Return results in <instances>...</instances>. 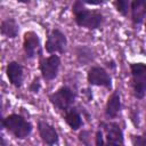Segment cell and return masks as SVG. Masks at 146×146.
<instances>
[{
	"mask_svg": "<svg viewBox=\"0 0 146 146\" xmlns=\"http://www.w3.org/2000/svg\"><path fill=\"white\" fill-rule=\"evenodd\" d=\"M40 88H41V83H40L39 78L36 76V78L33 79V81H32L31 84H30V91L33 92V94H36V92H39Z\"/></svg>",
	"mask_w": 146,
	"mask_h": 146,
	"instance_id": "d6986e66",
	"label": "cell"
},
{
	"mask_svg": "<svg viewBox=\"0 0 146 146\" xmlns=\"http://www.w3.org/2000/svg\"><path fill=\"white\" fill-rule=\"evenodd\" d=\"M38 130L41 139L48 146H54L58 143V133L55 130V128L49 123L44 121H40L38 123Z\"/></svg>",
	"mask_w": 146,
	"mask_h": 146,
	"instance_id": "ba28073f",
	"label": "cell"
},
{
	"mask_svg": "<svg viewBox=\"0 0 146 146\" xmlns=\"http://www.w3.org/2000/svg\"><path fill=\"white\" fill-rule=\"evenodd\" d=\"M23 48H24V51H25L27 58H33L36 54H40V39H39V35L33 31L26 32L24 34Z\"/></svg>",
	"mask_w": 146,
	"mask_h": 146,
	"instance_id": "52a82bcc",
	"label": "cell"
},
{
	"mask_svg": "<svg viewBox=\"0 0 146 146\" xmlns=\"http://www.w3.org/2000/svg\"><path fill=\"white\" fill-rule=\"evenodd\" d=\"M130 2L125 1V0H119V1H114V6L116 7V10L122 14L123 16H125L128 14V8H129Z\"/></svg>",
	"mask_w": 146,
	"mask_h": 146,
	"instance_id": "e0dca14e",
	"label": "cell"
},
{
	"mask_svg": "<svg viewBox=\"0 0 146 146\" xmlns=\"http://www.w3.org/2000/svg\"><path fill=\"white\" fill-rule=\"evenodd\" d=\"M82 1H75L73 3L72 10L74 14V21L75 23L89 30H95L100 26L103 23V15L99 11L96 10H89L87 9Z\"/></svg>",
	"mask_w": 146,
	"mask_h": 146,
	"instance_id": "6da1fadb",
	"label": "cell"
},
{
	"mask_svg": "<svg viewBox=\"0 0 146 146\" xmlns=\"http://www.w3.org/2000/svg\"><path fill=\"white\" fill-rule=\"evenodd\" d=\"M100 127L106 135V141L123 143V132L116 122H102Z\"/></svg>",
	"mask_w": 146,
	"mask_h": 146,
	"instance_id": "9c48e42d",
	"label": "cell"
},
{
	"mask_svg": "<svg viewBox=\"0 0 146 146\" xmlns=\"http://www.w3.org/2000/svg\"><path fill=\"white\" fill-rule=\"evenodd\" d=\"M132 144L133 146H146V133L140 136H133Z\"/></svg>",
	"mask_w": 146,
	"mask_h": 146,
	"instance_id": "ac0fdd59",
	"label": "cell"
},
{
	"mask_svg": "<svg viewBox=\"0 0 146 146\" xmlns=\"http://www.w3.org/2000/svg\"><path fill=\"white\" fill-rule=\"evenodd\" d=\"M96 146H105V139H104V133L102 130H98L96 132Z\"/></svg>",
	"mask_w": 146,
	"mask_h": 146,
	"instance_id": "ffe728a7",
	"label": "cell"
},
{
	"mask_svg": "<svg viewBox=\"0 0 146 146\" xmlns=\"http://www.w3.org/2000/svg\"><path fill=\"white\" fill-rule=\"evenodd\" d=\"M145 30H146V23H145Z\"/></svg>",
	"mask_w": 146,
	"mask_h": 146,
	"instance_id": "7402d4cb",
	"label": "cell"
},
{
	"mask_svg": "<svg viewBox=\"0 0 146 146\" xmlns=\"http://www.w3.org/2000/svg\"><path fill=\"white\" fill-rule=\"evenodd\" d=\"M67 40L65 34L59 31L58 29H55L50 32L47 41H46V50L49 54H55V52H63L65 50Z\"/></svg>",
	"mask_w": 146,
	"mask_h": 146,
	"instance_id": "8992f818",
	"label": "cell"
},
{
	"mask_svg": "<svg viewBox=\"0 0 146 146\" xmlns=\"http://www.w3.org/2000/svg\"><path fill=\"white\" fill-rule=\"evenodd\" d=\"M131 17L135 24H140L146 18V1L133 0L131 2Z\"/></svg>",
	"mask_w": 146,
	"mask_h": 146,
	"instance_id": "8fae6325",
	"label": "cell"
},
{
	"mask_svg": "<svg viewBox=\"0 0 146 146\" xmlns=\"http://www.w3.org/2000/svg\"><path fill=\"white\" fill-rule=\"evenodd\" d=\"M121 110V100H120V95L117 91H114L112 96L108 98L106 107H105V114L110 119H114L117 116Z\"/></svg>",
	"mask_w": 146,
	"mask_h": 146,
	"instance_id": "7c38bea8",
	"label": "cell"
},
{
	"mask_svg": "<svg viewBox=\"0 0 146 146\" xmlns=\"http://www.w3.org/2000/svg\"><path fill=\"white\" fill-rule=\"evenodd\" d=\"M59 66H60V59L57 55H51L47 58H42L39 65L41 75L46 81L54 80L57 76Z\"/></svg>",
	"mask_w": 146,
	"mask_h": 146,
	"instance_id": "277c9868",
	"label": "cell"
},
{
	"mask_svg": "<svg viewBox=\"0 0 146 146\" xmlns=\"http://www.w3.org/2000/svg\"><path fill=\"white\" fill-rule=\"evenodd\" d=\"M64 119H65V122L71 127V129L73 130H78L79 128H81L82 125V119H81V115L80 113L78 112V110L75 108H70L67 112H65V115H64Z\"/></svg>",
	"mask_w": 146,
	"mask_h": 146,
	"instance_id": "5bb4252c",
	"label": "cell"
},
{
	"mask_svg": "<svg viewBox=\"0 0 146 146\" xmlns=\"http://www.w3.org/2000/svg\"><path fill=\"white\" fill-rule=\"evenodd\" d=\"M2 127L19 139L26 138L32 132V124L18 114H10L2 119Z\"/></svg>",
	"mask_w": 146,
	"mask_h": 146,
	"instance_id": "7a4b0ae2",
	"label": "cell"
},
{
	"mask_svg": "<svg viewBox=\"0 0 146 146\" xmlns=\"http://www.w3.org/2000/svg\"><path fill=\"white\" fill-rule=\"evenodd\" d=\"M132 78L141 81H146V64L143 63H137V64H131L130 66Z\"/></svg>",
	"mask_w": 146,
	"mask_h": 146,
	"instance_id": "9a60e30c",
	"label": "cell"
},
{
	"mask_svg": "<svg viewBox=\"0 0 146 146\" xmlns=\"http://www.w3.org/2000/svg\"><path fill=\"white\" fill-rule=\"evenodd\" d=\"M7 76L9 82L16 88L21 87L23 83V67L17 62H10L7 65Z\"/></svg>",
	"mask_w": 146,
	"mask_h": 146,
	"instance_id": "30bf717a",
	"label": "cell"
},
{
	"mask_svg": "<svg viewBox=\"0 0 146 146\" xmlns=\"http://www.w3.org/2000/svg\"><path fill=\"white\" fill-rule=\"evenodd\" d=\"M88 82L92 86H99V87H105V88H111L112 87V78L107 73L106 70H104L100 66H94L88 71L87 74Z\"/></svg>",
	"mask_w": 146,
	"mask_h": 146,
	"instance_id": "5b68a950",
	"label": "cell"
},
{
	"mask_svg": "<svg viewBox=\"0 0 146 146\" xmlns=\"http://www.w3.org/2000/svg\"><path fill=\"white\" fill-rule=\"evenodd\" d=\"M132 88H133V95L136 98L141 99L146 95V81L137 80L132 78Z\"/></svg>",
	"mask_w": 146,
	"mask_h": 146,
	"instance_id": "2e32d148",
	"label": "cell"
},
{
	"mask_svg": "<svg viewBox=\"0 0 146 146\" xmlns=\"http://www.w3.org/2000/svg\"><path fill=\"white\" fill-rule=\"evenodd\" d=\"M49 100L57 110L67 112L70 108H72V105L74 104L75 94L71 88L62 87L49 96Z\"/></svg>",
	"mask_w": 146,
	"mask_h": 146,
	"instance_id": "3957f363",
	"label": "cell"
},
{
	"mask_svg": "<svg viewBox=\"0 0 146 146\" xmlns=\"http://www.w3.org/2000/svg\"><path fill=\"white\" fill-rule=\"evenodd\" d=\"M105 146H124L123 143L117 141H105Z\"/></svg>",
	"mask_w": 146,
	"mask_h": 146,
	"instance_id": "44dd1931",
	"label": "cell"
},
{
	"mask_svg": "<svg viewBox=\"0 0 146 146\" xmlns=\"http://www.w3.org/2000/svg\"><path fill=\"white\" fill-rule=\"evenodd\" d=\"M1 33L7 36V38H16L18 32H19V27H18V24L17 22L14 19V18H7L5 21L1 22Z\"/></svg>",
	"mask_w": 146,
	"mask_h": 146,
	"instance_id": "4fadbf2b",
	"label": "cell"
}]
</instances>
